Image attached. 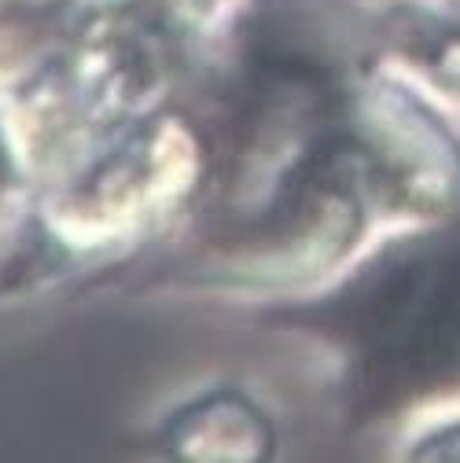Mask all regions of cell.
I'll list each match as a JSON object with an SVG mask.
<instances>
[{"mask_svg":"<svg viewBox=\"0 0 460 463\" xmlns=\"http://www.w3.org/2000/svg\"><path fill=\"white\" fill-rule=\"evenodd\" d=\"M339 118V114H335ZM369 195L335 126L324 144L233 217L225 272L236 283H299L339 261L365 224Z\"/></svg>","mask_w":460,"mask_h":463,"instance_id":"obj_2","label":"cell"},{"mask_svg":"<svg viewBox=\"0 0 460 463\" xmlns=\"http://www.w3.org/2000/svg\"><path fill=\"white\" fill-rule=\"evenodd\" d=\"M339 342L358 416L460 386V217L390 243L324 302L283 313Z\"/></svg>","mask_w":460,"mask_h":463,"instance_id":"obj_1","label":"cell"},{"mask_svg":"<svg viewBox=\"0 0 460 463\" xmlns=\"http://www.w3.org/2000/svg\"><path fill=\"white\" fill-rule=\"evenodd\" d=\"M169 445L185 459H217V463H254L273 449V427L262 409L240 393H214L169 427Z\"/></svg>","mask_w":460,"mask_h":463,"instance_id":"obj_4","label":"cell"},{"mask_svg":"<svg viewBox=\"0 0 460 463\" xmlns=\"http://www.w3.org/2000/svg\"><path fill=\"white\" fill-rule=\"evenodd\" d=\"M420 459H460V427H449L435 438H427L420 449H417Z\"/></svg>","mask_w":460,"mask_h":463,"instance_id":"obj_6","label":"cell"},{"mask_svg":"<svg viewBox=\"0 0 460 463\" xmlns=\"http://www.w3.org/2000/svg\"><path fill=\"white\" fill-rule=\"evenodd\" d=\"M383 37L438 85L460 92V8L438 12L401 5L387 15Z\"/></svg>","mask_w":460,"mask_h":463,"instance_id":"obj_5","label":"cell"},{"mask_svg":"<svg viewBox=\"0 0 460 463\" xmlns=\"http://www.w3.org/2000/svg\"><path fill=\"white\" fill-rule=\"evenodd\" d=\"M335 137L369 203L435 217L460 210V144L413 92L361 78L339 107Z\"/></svg>","mask_w":460,"mask_h":463,"instance_id":"obj_3","label":"cell"}]
</instances>
